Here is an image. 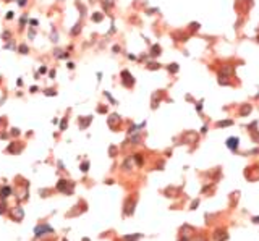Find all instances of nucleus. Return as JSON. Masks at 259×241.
Here are the masks:
<instances>
[{"mask_svg": "<svg viewBox=\"0 0 259 241\" xmlns=\"http://www.w3.org/2000/svg\"><path fill=\"white\" fill-rule=\"evenodd\" d=\"M102 18H104V15H102V13H94V15H92V21L100 23V21H102Z\"/></svg>", "mask_w": 259, "mask_h": 241, "instance_id": "nucleus-6", "label": "nucleus"}, {"mask_svg": "<svg viewBox=\"0 0 259 241\" xmlns=\"http://www.w3.org/2000/svg\"><path fill=\"white\" fill-rule=\"evenodd\" d=\"M26 2H28V0H18V5H20V7H25Z\"/></svg>", "mask_w": 259, "mask_h": 241, "instance_id": "nucleus-17", "label": "nucleus"}, {"mask_svg": "<svg viewBox=\"0 0 259 241\" xmlns=\"http://www.w3.org/2000/svg\"><path fill=\"white\" fill-rule=\"evenodd\" d=\"M2 37L8 41V39H10V33H3V34H2Z\"/></svg>", "mask_w": 259, "mask_h": 241, "instance_id": "nucleus-19", "label": "nucleus"}, {"mask_svg": "<svg viewBox=\"0 0 259 241\" xmlns=\"http://www.w3.org/2000/svg\"><path fill=\"white\" fill-rule=\"evenodd\" d=\"M76 7H78V10L81 11V16H84V15H86V7H84V5H81L80 2H76Z\"/></svg>", "mask_w": 259, "mask_h": 241, "instance_id": "nucleus-8", "label": "nucleus"}, {"mask_svg": "<svg viewBox=\"0 0 259 241\" xmlns=\"http://www.w3.org/2000/svg\"><path fill=\"white\" fill-rule=\"evenodd\" d=\"M89 123H91V117H86V118L83 120V122L80 120V126H81V128H86V126H88Z\"/></svg>", "mask_w": 259, "mask_h": 241, "instance_id": "nucleus-4", "label": "nucleus"}, {"mask_svg": "<svg viewBox=\"0 0 259 241\" xmlns=\"http://www.w3.org/2000/svg\"><path fill=\"white\" fill-rule=\"evenodd\" d=\"M118 120H120L118 115H112V117L109 118V125H110V126H115V123L118 122Z\"/></svg>", "mask_w": 259, "mask_h": 241, "instance_id": "nucleus-7", "label": "nucleus"}, {"mask_svg": "<svg viewBox=\"0 0 259 241\" xmlns=\"http://www.w3.org/2000/svg\"><path fill=\"white\" fill-rule=\"evenodd\" d=\"M159 53H160V47H159L157 44L152 45V49H151V55H152V57H157Z\"/></svg>", "mask_w": 259, "mask_h": 241, "instance_id": "nucleus-3", "label": "nucleus"}, {"mask_svg": "<svg viewBox=\"0 0 259 241\" xmlns=\"http://www.w3.org/2000/svg\"><path fill=\"white\" fill-rule=\"evenodd\" d=\"M168 71H170V73H175V71H178V65H177V63L168 65Z\"/></svg>", "mask_w": 259, "mask_h": 241, "instance_id": "nucleus-9", "label": "nucleus"}, {"mask_svg": "<svg viewBox=\"0 0 259 241\" xmlns=\"http://www.w3.org/2000/svg\"><path fill=\"white\" fill-rule=\"evenodd\" d=\"M219 125H220V126H224V125H232V122H230V120H228V122H220Z\"/></svg>", "mask_w": 259, "mask_h": 241, "instance_id": "nucleus-21", "label": "nucleus"}, {"mask_svg": "<svg viewBox=\"0 0 259 241\" xmlns=\"http://www.w3.org/2000/svg\"><path fill=\"white\" fill-rule=\"evenodd\" d=\"M80 31H81V23H76V25L73 26V29L70 31V34H71V36H78V34H80Z\"/></svg>", "mask_w": 259, "mask_h": 241, "instance_id": "nucleus-2", "label": "nucleus"}, {"mask_svg": "<svg viewBox=\"0 0 259 241\" xmlns=\"http://www.w3.org/2000/svg\"><path fill=\"white\" fill-rule=\"evenodd\" d=\"M50 39H52V42H57V39H58V34L55 33V29L52 31V34H50Z\"/></svg>", "mask_w": 259, "mask_h": 241, "instance_id": "nucleus-13", "label": "nucleus"}, {"mask_svg": "<svg viewBox=\"0 0 259 241\" xmlns=\"http://www.w3.org/2000/svg\"><path fill=\"white\" fill-rule=\"evenodd\" d=\"M67 67H68V68H70V70H73V68H75V63H71V62H70V63H68V65H67Z\"/></svg>", "mask_w": 259, "mask_h": 241, "instance_id": "nucleus-25", "label": "nucleus"}, {"mask_svg": "<svg viewBox=\"0 0 259 241\" xmlns=\"http://www.w3.org/2000/svg\"><path fill=\"white\" fill-rule=\"evenodd\" d=\"M227 144H228V146H230L232 149H235V147H237V139H235V138H232V139L227 141Z\"/></svg>", "mask_w": 259, "mask_h": 241, "instance_id": "nucleus-10", "label": "nucleus"}, {"mask_svg": "<svg viewBox=\"0 0 259 241\" xmlns=\"http://www.w3.org/2000/svg\"><path fill=\"white\" fill-rule=\"evenodd\" d=\"M249 110H251V108H249V105H246V107L243 108V110H241V113H243V115H246V113H248Z\"/></svg>", "mask_w": 259, "mask_h": 241, "instance_id": "nucleus-16", "label": "nucleus"}, {"mask_svg": "<svg viewBox=\"0 0 259 241\" xmlns=\"http://www.w3.org/2000/svg\"><path fill=\"white\" fill-rule=\"evenodd\" d=\"M68 57H70V53H68V52H62L58 58H68Z\"/></svg>", "mask_w": 259, "mask_h": 241, "instance_id": "nucleus-15", "label": "nucleus"}, {"mask_svg": "<svg viewBox=\"0 0 259 241\" xmlns=\"http://www.w3.org/2000/svg\"><path fill=\"white\" fill-rule=\"evenodd\" d=\"M11 18H13V11H8V13H7V20H11Z\"/></svg>", "mask_w": 259, "mask_h": 241, "instance_id": "nucleus-20", "label": "nucleus"}, {"mask_svg": "<svg viewBox=\"0 0 259 241\" xmlns=\"http://www.w3.org/2000/svg\"><path fill=\"white\" fill-rule=\"evenodd\" d=\"M65 126H67V120H63V122H62V126H60V128L65 130Z\"/></svg>", "mask_w": 259, "mask_h": 241, "instance_id": "nucleus-23", "label": "nucleus"}, {"mask_svg": "<svg viewBox=\"0 0 259 241\" xmlns=\"http://www.w3.org/2000/svg\"><path fill=\"white\" fill-rule=\"evenodd\" d=\"M18 50H20V53H23V55H26V53L29 52V49H28L26 44H21L20 47H18Z\"/></svg>", "mask_w": 259, "mask_h": 241, "instance_id": "nucleus-5", "label": "nucleus"}, {"mask_svg": "<svg viewBox=\"0 0 259 241\" xmlns=\"http://www.w3.org/2000/svg\"><path fill=\"white\" fill-rule=\"evenodd\" d=\"M29 23H31L33 26H37V20H29Z\"/></svg>", "mask_w": 259, "mask_h": 241, "instance_id": "nucleus-22", "label": "nucleus"}, {"mask_svg": "<svg viewBox=\"0 0 259 241\" xmlns=\"http://www.w3.org/2000/svg\"><path fill=\"white\" fill-rule=\"evenodd\" d=\"M122 78H123V84L126 87H131L135 84V78L130 75V71H126V70H123L122 71Z\"/></svg>", "mask_w": 259, "mask_h": 241, "instance_id": "nucleus-1", "label": "nucleus"}, {"mask_svg": "<svg viewBox=\"0 0 259 241\" xmlns=\"http://www.w3.org/2000/svg\"><path fill=\"white\" fill-rule=\"evenodd\" d=\"M102 5H104V8L107 10V8H110L113 3H112V0H104V2H102Z\"/></svg>", "mask_w": 259, "mask_h": 241, "instance_id": "nucleus-11", "label": "nucleus"}, {"mask_svg": "<svg viewBox=\"0 0 259 241\" xmlns=\"http://www.w3.org/2000/svg\"><path fill=\"white\" fill-rule=\"evenodd\" d=\"M45 95H49V97H52V95H57V91H55V89H47V91H45Z\"/></svg>", "mask_w": 259, "mask_h": 241, "instance_id": "nucleus-12", "label": "nucleus"}, {"mask_svg": "<svg viewBox=\"0 0 259 241\" xmlns=\"http://www.w3.org/2000/svg\"><path fill=\"white\" fill-rule=\"evenodd\" d=\"M97 110H99L100 113H104V112H105V107H99V108H97Z\"/></svg>", "mask_w": 259, "mask_h": 241, "instance_id": "nucleus-26", "label": "nucleus"}, {"mask_svg": "<svg viewBox=\"0 0 259 241\" xmlns=\"http://www.w3.org/2000/svg\"><path fill=\"white\" fill-rule=\"evenodd\" d=\"M159 67H160L159 63H149V65H147V68H149V70H157Z\"/></svg>", "mask_w": 259, "mask_h": 241, "instance_id": "nucleus-14", "label": "nucleus"}, {"mask_svg": "<svg viewBox=\"0 0 259 241\" xmlns=\"http://www.w3.org/2000/svg\"><path fill=\"white\" fill-rule=\"evenodd\" d=\"M39 73H41V75L47 73V68H45V67H41V68H39Z\"/></svg>", "mask_w": 259, "mask_h": 241, "instance_id": "nucleus-18", "label": "nucleus"}, {"mask_svg": "<svg viewBox=\"0 0 259 241\" xmlns=\"http://www.w3.org/2000/svg\"><path fill=\"white\" fill-rule=\"evenodd\" d=\"M191 29H193V31H196V29H198V25H196V23H193V25H191Z\"/></svg>", "mask_w": 259, "mask_h": 241, "instance_id": "nucleus-24", "label": "nucleus"}]
</instances>
